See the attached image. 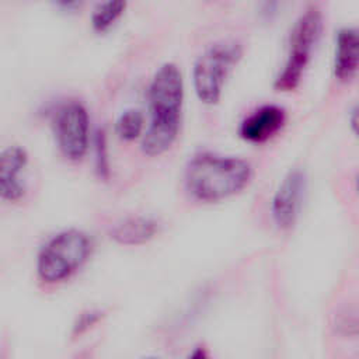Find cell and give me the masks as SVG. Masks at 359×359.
Instances as JSON below:
<instances>
[{"label":"cell","mask_w":359,"mask_h":359,"mask_svg":"<svg viewBox=\"0 0 359 359\" xmlns=\"http://www.w3.org/2000/svg\"><path fill=\"white\" fill-rule=\"evenodd\" d=\"M184 100V81L177 65L168 62L154 73L149 88L150 125L142 140L147 156L167 151L177 139Z\"/></svg>","instance_id":"6da1fadb"},{"label":"cell","mask_w":359,"mask_h":359,"mask_svg":"<svg viewBox=\"0 0 359 359\" xmlns=\"http://www.w3.org/2000/svg\"><path fill=\"white\" fill-rule=\"evenodd\" d=\"M252 177L251 164L240 157L212 151L195 153L184 170L188 194L201 202H217L244 189Z\"/></svg>","instance_id":"7a4b0ae2"},{"label":"cell","mask_w":359,"mask_h":359,"mask_svg":"<svg viewBox=\"0 0 359 359\" xmlns=\"http://www.w3.org/2000/svg\"><path fill=\"white\" fill-rule=\"evenodd\" d=\"M91 240L77 229L55 234L41 248L36 261L38 276L42 282L53 285L72 276L90 257Z\"/></svg>","instance_id":"3957f363"},{"label":"cell","mask_w":359,"mask_h":359,"mask_svg":"<svg viewBox=\"0 0 359 359\" xmlns=\"http://www.w3.org/2000/svg\"><path fill=\"white\" fill-rule=\"evenodd\" d=\"M243 56V45L236 39H223L208 46L195 60L192 70L194 88L205 104L220 100L227 74Z\"/></svg>","instance_id":"277c9868"},{"label":"cell","mask_w":359,"mask_h":359,"mask_svg":"<svg viewBox=\"0 0 359 359\" xmlns=\"http://www.w3.org/2000/svg\"><path fill=\"white\" fill-rule=\"evenodd\" d=\"M321 31L323 14L320 8L316 6L307 7L292 28L287 57L273 84L278 91H292L299 86Z\"/></svg>","instance_id":"5b68a950"},{"label":"cell","mask_w":359,"mask_h":359,"mask_svg":"<svg viewBox=\"0 0 359 359\" xmlns=\"http://www.w3.org/2000/svg\"><path fill=\"white\" fill-rule=\"evenodd\" d=\"M55 133L62 153L70 160H80L88 146V114L83 104L70 101L55 114Z\"/></svg>","instance_id":"8992f818"},{"label":"cell","mask_w":359,"mask_h":359,"mask_svg":"<svg viewBox=\"0 0 359 359\" xmlns=\"http://www.w3.org/2000/svg\"><path fill=\"white\" fill-rule=\"evenodd\" d=\"M306 188V175L302 170H290L280 181L271 203V213L279 229H290L300 212Z\"/></svg>","instance_id":"52a82bcc"},{"label":"cell","mask_w":359,"mask_h":359,"mask_svg":"<svg viewBox=\"0 0 359 359\" xmlns=\"http://www.w3.org/2000/svg\"><path fill=\"white\" fill-rule=\"evenodd\" d=\"M286 121V111L278 104H265L251 112L240 123V136L248 142H265L272 137Z\"/></svg>","instance_id":"ba28073f"},{"label":"cell","mask_w":359,"mask_h":359,"mask_svg":"<svg viewBox=\"0 0 359 359\" xmlns=\"http://www.w3.org/2000/svg\"><path fill=\"white\" fill-rule=\"evenodd\" d=\"M28 161L27 151L20 146H8L0 153V198L15 202L22 198L25 188L20 174Z\"/></svg>","instance_id":"9c48e42d"},{"label":"cell","mask_w":359,"mask_h":359,"mask_svg":"<svg viewBox=\"0 0 359 359\" xmlns=\"http://www.w3.org/2000/svg\"><path fill=\"white\" fill-rule=\"evenodd\" d=\"M359 63V38L358 29L344 27L338 31L335 57H334V76L339 81H349L355 77Z\"/></svg>","instance_id":"30bf717a"},{"label":"cell","mask_w":359,"mask_h":359,"mask_svg":"<svg viewBox=\"0 0 359 359\" xmlns=\"http://www.w3.org/2000/svg\"><path fill=\"white\" fill-rule=\"evenodd\" d=\"M158 231L157 220L146 216H130L116 222L109 236L123 245H139L150 241Z\"/></svg>","instance_id":"8fae6325"},{"label":"cell","mask_w":359,"mask_h":359,"mask_svg":"<svg viewBox=\"0 0 359 359\" xmlns=\"http://www.w3.org/2000/svg\"><path fill=\"white\" fill-rule=\"evenodd\" d=\"M125 7H126V3L118 1V0L100 3L91 14L93 28L100 32L108 29L121 17Z\"/></svg>","instance_id":"7c38bea8"},{"label":"cell","mask_w":359,"mask_h":359,"mask_svg":"<svg viewBox=\"0 0 359 359\" xmlns=\"http://www.w3.org/2000/svg\"><path fill=\"white\" fill-rule=\"evenodd\" d=\"M142 129L143 115L139 109L135 108L123 111L115 122V132L123 140H135L140 136Z\"/></svg>","instance_id":"4fadbf2b"},{"label":"cell","mask_w":359,"mask_h":359,"mask_svg":"<svg viewBox=\"0 0 359 359\" xmlns=\"http://www.w3.org/2000/svg\"><path fill=\"white\" fill-rule=\"evenodd\" d=\"M94 154H95V170L100 178L107 180L109 177V158L107 147V136L104 129H98L94 137Z\"/></svg>","instance_id":"5bb4252c"},{"label":"cell","mask_w":359,"mask_h":359,"mask_svg":"<svg viewBox=\"0 0 359 359\" xmlns=\"http://www.w3.org/2000/svg\"><path fill=\"white\" fill-rule=\"evenodd\" d=\"M102 317V311L100 310H87L84 313H81L77 318V321L74 323L73 331L76 335H80L83 332H86L87 330H90L95 323H98Z\"/></svg>","instance_id":"9a60e30c"},{"label":"cell","mask_w":359,"mask_h":359,"mask_svg":"<svg viewBox=\"0 0 359 359\" xmlns=\"http://www.w3.org/2000/svg\"><path fill=\"white\" fill-rule=\"evenodd\" d=\"M187 359H210L209 356V352L206 351V348L203 346H196L189 355Z\"/></svg>","instance_id":"2e32d148"},{"label":"cell","mask_w":359,"mask_h":359,"mask_svg":"<svg viewBox=\"0 0 359 359\" xmlns=\"http://www.w3.org/2000/svg\"><path fill=\"white\" fill-rule=\"evenodd\" d=\"M351 125H352V129L356 130V126H358V108L353 107L351 109Z\"/></svg>","instance_id":"e0dca14e"},{"label":"cell","mask_w":359,"mask_h":359,"mask_svg":"<svg viewBox=\"0 0 359 359\" xmlns=\"http://www.w3.org/2000/svg\"><path fill=\"white\" fill-rule=\"evenodd\" d=\"M146 359H157V358H146Z\"/></svg>","instance_id":"ac0fdd59"}]
</instances>
